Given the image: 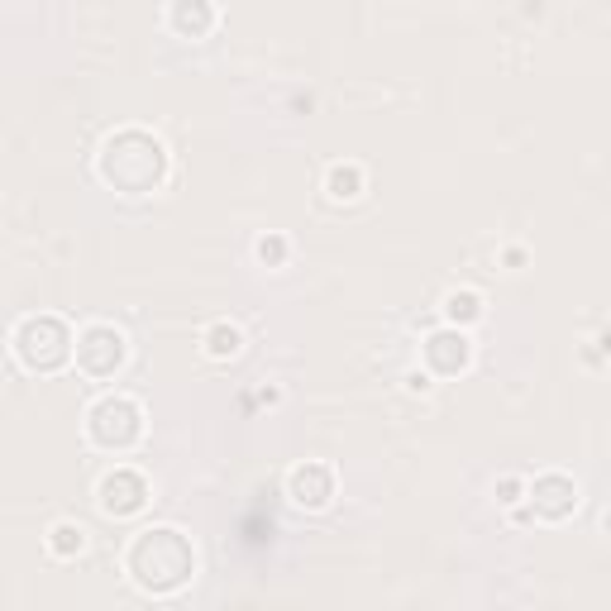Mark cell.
Returning <instances> with one entry per match:
<instances>
[{"label":"cell","instance_id":"1","mask_svg":"<svg viewBox=\"0 0 611 611\" xmlns=\"http://www.w3.org/2000/svg\"><path fill=\"white\" fill-rule=\"evenodd\" d=\"M210 354L215 358H224V354H239V330H210Z\"/></svg>","mask_w":611,"mask_h":611},{"label":"cell","instance_id":"3","mask_svg":"<svg viewBox=\"0 0 611 611\" xmlns=\"http://www.w3.org/2000/svg\"><path fill=\"white\" fill-rule=\"evenodd\" d=\"M449 315H478V297H449Z\"/></svg>","mask_w":611,"mask_h":611},{"label":"cell","instance_id":"2","mask_svg":"<svg viewBox=\"0 0 611 611\" xmlns=\"http://www.w3.org/2000/svg\"><path fill=\"white\" fill-rule=\"evenodd\" d=\"M53 535H58V540H53V549H58V554H67V549H82V525H58Z\"/></svg>","mask_w":611,"mask_h":611},{"label":"cell","instance_id":"4","mask_svg":"<svg viewBox=\"0 0 611 611\" xmlns=\"http://www.w3.org/2000/svg\"><path fill=\"white\" fill-rule=\"evenodd\" d=\"M330 182H334V196H349L344 187H354V182H358V172H354V168H349V172H344V168H334V177H330Z\"/></svg>","mask_w":611,"mask_h":611}]
</instances>
